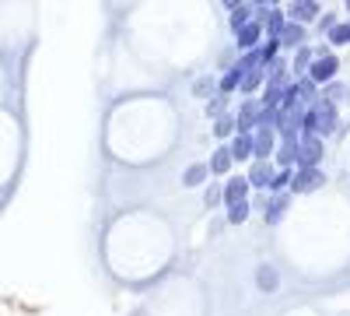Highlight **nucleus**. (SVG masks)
Returning a JSON list of instances; mask_svg holds the SVG:
<instances>
[{"mask_svg":"<svg viewBox=\"0 0 350 316\" xmlns=\"http://www.w3.org/2000/svg\"><path fill=\"white\" fill-rule=\"evenodd\" d=\"M326 183V176H323V169H298L295 176H291V193H312V190H319Z\"/></svg>","mask_w":350,"mask_h":316,"instance_id":"f257e3e1","label":"nucleus"},{"mask_svg":"<svg viewBox=\"0 0 350 316\" xmlns=\"http://www.w3.org/2000/svg\"><path fill=\"white\" fill-rule=\"evenodd\" d=\"M298 165L301 169H315L319 165V158H323V141L319 137H312V134H305V137H298Z\"/></svg>","mask_w":350,"mask_h":316,"instance_id":"f03ea898","label":"nucleus"},{"mask_svg":"<svg viewBox=\"0 0 350 316\" xmlns=\"http://www.w3.org/2000/svg\"><path fill=\"white\" fill-rule=\"evenodd\" d=\"M259 120H262V102L249 99L235 117V134H249V127H259Z\"/></svg>","mask_w":350,"mask_h":316,"instance_id":"7ed1b4c3","label":"nucleus"},{"mask_svg":"<svg viewBox=\"0 0 350 316\" xmlns=\"http://www.w3.org/2000/svg\"><path fill=\"white\" fill-rule=\"evenodd\" d=\"M340 71V60L336 56H319V60L312 64V74H308V81H315V84H323V81H333V74Z\"/></svg>","mask_w":350,"mask_h":316,"instance_id":"20e7f679","label":"nucleus"},{"mask_svg":"<svg viewBox=\"0 0 350 316\" xmlns=\"http://www.w3.org/2000/svg\"><path fill=\"white\" fill-rule=\"evenodd\" d=\"M273 137H277L273 127H259V130H256V137H252V155H256L259 162H267V158H270V151H273Z\"/></svg>","mask_w":350,"mask_h":316,"instance_id":"39448f33","label":"nucleus"},{"mask_svg":"<svg viewBox=\"0 0 350 316\" xmlns=\"http://www.w3.org/2000/svg\"><path fill=\"white\" fill-rule=\"evenodd\" d=\"M312 112H315V123H319V130H323V134H333L336 130V106L333 102H326V99L315 102Z\"/></svg>","mask_w":350,"mask_h":316,"instance_id":"423d86ee","label":"nucleus"},{"mask_svg":"<svg viewBox=\"0 0 350 316\" xmlns=\"http://www.w3.org/2000/svg\"><path fill=\"white\" fill-rule=\"evenodd\" d=\"M287 14H291V21H295V25H301V21L319 18V4H315V0H295V4L287 8Z\"/></svg>","mask_w":350,"mask_h":316,"instance_id":"0eeeda50","label":"nucleus"},{"mask_svg":"<svg viewBox=\"0 0 350 316\" xmlns=\"http://www.w3.org/2000/svg\"><path fill=\"white\" fill-rule=\"evenodd\" d=\"M270 180H273V165L270 162H256L249 169V176H245L249 186H270Z\"/></svg>","mask_w":350,"mask_h":316,"instance_id":"6e6552de","label":"nucleus"},{"mask_svg":"<svg viewBox=\"0 0 350 316\" xmlns=\"http://www.w3.org/2000/svg\"><path fill=\"white\" fill-rule=\"evenodd\" d=\"M245 190H249V183H245L242 176H235V180H231V183L224 186V204H228V208L242 204V200H245Z\"/></svg>","mask_w":350,"mask_h":316,"instance_id":"1a4fd4ad","label":"nucleus"},{"mask_svg":"<svg viewBox=\"0 0 350 316\" xmlns=\"http://www.w3.org/2000/svg\"><path fill=\"white\" fill-rule=\"evenodd\" d=\"M228 155H231V162H245V158L252 155V137H249V134H235Z\"/></svg>","mask_w":350,"mask_h":316,"instance_id":"9d476101","label":"nucleus"},{"mask_svg":"<svg viewBox=\"0 0 350 316\" xmlns=\"http://www.w3.org/2000/svg\"><path fill=\"white\" fill-rule=\"evenodd\" d=\"M301 39H305V28H301V25H295V21L284 25V28H280V36H277V42H280V46H301Z\"/></svg>","mask_w":350,"mask_h":316,"instance_id":"9b49d317","label":"nucleus"},{"mask_svg":"<svg viewBox=\"0 0 350 316\" xmlns=\"http://www.w3.org/2000/svg\"><path fill=\"white\" fill-rule=\"evenodd\" d=\"M287 204H291V193H273V197H270V208H267V221H270V225L280 221V215L287 211Z\"/></svg>","mask_w":350,"mask_h":316,"instance_id":"f8f14e48","label":"nucleus"},{"mask_svg":"<svg viewBox=\"0 0 350 316\" xmlns=\"http://www.w3.org/2000/svg\"><path fill=\"white\" fill-rule=\"evenodd\" d=\"M295 155H298V137H284L280 141V151H277V162L287 169L291 162H295Z\"/></svg>","mask_w":350,"mask_h":316,"instance_id":"ddd939ff","label":"nucleus"},{"mask_svg":"<svg viewBox=\"0 0 350 316\" xmlns=\"http://www.w3.org/2000/svg\"><path fill=\"white\" fill-rule=\"evenodd\" d=\"M235 36H239V46H242V49H252V46L259 42V25H256V21H249V25H242V28H239Z\"/></svg>","mask_w":350,"mask_h":316,"instance_id":"4468645a","label":"nucleus"},{"mask_svg":"<svg viewBox=\"0 0 350 316\" xmlns=\"http://www.w3.org/2000/svg\"><path fill=\"white\" fill-rule=\"evenodd\" d=\"M262 74H267V71H262V67H256V71L242 74V81H239V88H242L245 95H252V92L259 88V84H262Z\"/></svg>","mask_w":350,"mask_h":316,"instance_id":"2eb2a0df","label":"nucleus"},{"mask_svg":"<svg viewBox=\"0 0 350 316\" xmlns=\"http://www.w3.org/2000/svg\"><path fill=\"white\" fill-rule=\"evenodd\" d=\"M315 81H308V77H301V81H295V99L298 102H315Z\"/></svg>","mask_w":350,"mask_h":316,"instance_id":"dca6fc26","label":"nucleus"},{"mask_svg":"<svg viewBox=\"0 0 350 316\" xmlns=\"http://www.w3.org/2000/svg\"><path fill=\"white\" fill-rule=\"evenodd\" d=\"M207 176H211V169H207V165H189V169H186V176H183V183H186V186H200Z\"/></svg>","mask_w":350,"mask_h":316,"instance_id":"f3484780","label":"nucleus"},{"mask_svg":"<svg viewBox=\"0 0 350 316\" xmlns=\"http://www.w3.org/2000/svg\"><path fill=\"white\" fill-rule=\"evenodd\" d=\"M256 281H259L262 292H277V271H273V267H259Z\"/></svg>","mask_w":350,"mask_h":316,"instance_id":"a211bd4d","label":"nucleus"},{"mask_svg":"<svg viewBox=\"0 0 350 316\" xmlns=\"http://www.w3.org/2000/svg\"><path fill=\"white\" fill-rule=\"evenodd\" d=\"M207 169H211V172H217V176H221V172H228V169H231V155H228V148H217Z\"/></svg>","mask_w":350,"mask_h":316,"instance_id":"6ab92c4d","label":"nucleus"},{"mask_svg":"<svg viewBox=\"0 0 350 316\" xmlns=\"http://www.w3.org/2000/svg\"><path fill=\"white\" fill-rule=\"evenodd\" d=\"M228 8H231V25H235V32L242 25H249V8L245 4H228Z\"/></svg>","mask_w":350,"mask_h":316,"instance_id":"aec40b11","label":"nucleus"},{"mask_svg":"<svg viewBox=\"0 0 350 316\" xmlns=\"http://www.w3.org/2000/svg\"><path fill=\"white\" fill-rule=\"evenodd\" d=\"M239 81H242L239 67H231V71L224 74V81H221V95H228V92H235V88H239Z\"/></svg>","mask_w":350,"mask_h":316,"instance_id":"412c9836","label":"nucleus"},{"mask_svg":"<svg viewBox=\"0 0 350 316\" xmlns=\"http://www.w3.org/2000/svg\"><path fill=\"white\" fill-rule=\"evenodd\" d=\"M249 218V200H242V204H235V208H228V221L231 225H242Z\"/></svg>","mask_w":350,"mask_h":316,"instance_id":"4be33fe9","label":"nucleus"},{"mask_svg":"<svg viewBox=\"0 0 350 316\" xmlns=\"http://www.w3.org/2000/svg\"><path fill=\"white\" fill-rule=\"evenodd\" d=\"M329 42H333V46L350 42V25H333V28H329Z\"/></svg>","mask_w":350,"mask_h":316,"instance_id":"5701e85b","label":"nucleus"},{"mask_svg":"<svg viewBox=\"0 0 350 316\" xmlns=\"http://www.w3.org/2000/svg\"><path fill=\"white\" fill-rule=\"evenodd\" d=\"M280 28H284V14H280V11H270V18H267V32H270V39L280 36Z\"/></svg>","mask_w":350,"mask_h":316,"instance_id":"b1692460","label":"nucleus"},{"mask_svg":"<svg viewBox=\"0 0 350 316\" xmlns=\"http://www.w3.org/2000/svg\"><path fill=\"white\" fill-rule=\"evenodd\" d=\"M214 134H217V137H228V134H235V117H221V120L214 123Z\"/></svg>","mask_w":350,"mask_h":316,"instance_id":"393cba45","label":"nucleus"},{"mask_svg":"<svg viewBox=\"0 0 350 316\" xmlns=\"http://www.w3.org/2000/svg\"><path fill=\"white\" fill-rule=\"evenodd\" d=\"M291 176H295V172H291V169H280V172H273V180H270V186H273V190H284V186L291 183Z\"/></svg>","mask_w":350,"mask_h":316,"instance_id":"a878e982","label":"nucleus"},{"mask_svg":"<svg viewBox=\"0 0 350 316\" xmlns=\"http://www.w3.org/2000/svg\"><path fill=\"white\" fill-rule=\"evenodd\" d=\"M221 197H224V190H221V186H207V193H203V204H207V208H214Z\"/></svg>","mask_w":350,"mask_h":316,"instance_id":"bb28decb","label":"nucleus"},{"mask_svg":"<svg viewBox=\"0 0 350 316\" xmlns=\"http://www.w3.org/2000/svg\"><path fill=\"white\" fill-rule=\"evenodd\" d=\"M308 64H312V49H305V46H301V49H298V56H295V71H305Z\"/></svg>","mask_w":350,"mask_h":316,"instance_id":"cd10ccee","label":"nucleus"},{"mask_svg":"<svg viewBox=\"0 0 350 316\" xmlns=\"http://www.w3.org/2000/svg\"><path fill=\"white\" fill-rule=\"evenodd\" d=\"M224 99H228V95H217V99L207 106V117H217V120H221V112H224Z\"/></svg>","mask_w":350,"mask_h":316,"instance_id":"c85d7f7f","label":"nucleus"},{"mask_svg":"<svg viewBox=\"0 0 350 316\" xmlns=\"http://www.w3.org/2000/svg\"><path fill=\"white\" fill-rule=\"evenodd\" d=\"M347 11H350V0H347Z\"/></svg>","mask_w":350,"mask_h":316,"instance_id":"c756f323","label":"nucleus"}]
</instances>
